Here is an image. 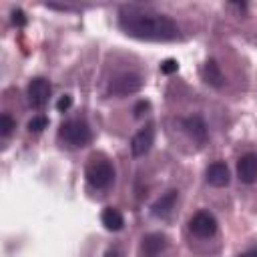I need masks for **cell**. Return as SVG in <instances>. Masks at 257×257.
Returning a JSON list of instances; mask_svg holds the SVG:
<instances>
[{
    "label": "cell",
    "instance_id": "21",
    "mask_svg": "<svg viewBox=\"0 0 257 257\" xmlns=\"http://www.w3.org/2000/svg\"><path fill=\"white\" fill-rule=\"evenodd\" d=\"M104 257H122V255H120L118 249H108V251L104 253Z\"/></svg>",
    "mask_w": 257,
    "mask_h": 257
},
{
    "label": "cell",
    "instance_id": "5",
    "mask_svg": "<svg viewBox=\"0 0 257 257\" xmlns=\"http://www.w3.org/2000/svg\"><path fill=\"white\" fill-rule=\"evenodd\" d=\"M50 92H52V86L46 78L38 76V78H32L28 88H26V96H28V102L34 106V108H42L48 98H50Z\"/></svg>",
    "mask_w": 257,
    "mask_h": 257
},
{
    "label": "cell",
    "instance_id": "12",
    "mask_svg": "<svg viewBox=\"0 0 257 257\" xmlns=\"http://www.w3.org/2000/svg\"><path fill=\"white\" fill-rule=\"evenodd\" d=\"M183 128H185L197 143H205V139H207V124H205L203 116L193 114V116L185 118V120H183Z\"/></svg>",
    "mask_w": 257,
    "mask_h": 257
},
{
    "label": "cell",
    "instance_id": "16",
    "mask_svg": "<svg viewBox=\"0 0 257 257\" xmlns=\"http://www.w3.org/2000/svg\"><path fill=\"white\" fill-rule=\"evenodd\" d=\"M14 126H16V122H14V118L10 114H2L0 116V135L2 137H8Z\"/></svg>",
    "mask_w": 257,
    "mask_h": 257
},
{
    "label": "cell",
    "instance_id": "7",
    "mask_svg": "<svg viewBox=\"0 0 257 257\" xmlns=\"http://www.w3.org/2000/svg\"><path fill=\"white\" fill-rule=\"evenodd\" d=\"M153 143H155V126H153V124H147V126H143V128L131 139V153H133L135 157H145V155L151 151Z\"/></svg>",
    "mask_w": 257,
    "mask_h": 257
},
{
    "label": "cell",
    "instance_id": "10",
    "mask_svg": "<svg viewBox=\"0 0 257 257\" xmlns=\"http://www.w3.org/2000/svg\"><path fill=\"white\" fill-rule=\"evenodd\" d=\"M177 197H179V191H175V189L167 191L165 195H161V197H159V199L153 203L151 213H153L155 217H167V215H169V213L175 209Z\"/></svg>",
    "mask_w": 257,
    "mask_h": 257
},
{
    "label": "cell",
    "instance_id": "11",
    "mask_svg": "<svg viewBox=\"0 0 257 257\" xmlns=\"http://www.w3.org/2000/svg\"><path fill=\"white\" fill-rule=\"evenodd\" d=\"M229 169H227V165L225 163H221V161H217V163H213V165H209L207 167V183L209 185H213V187H225V185H229Z\"/></svg>",
    "mask_w": 257,
    "mask_h": 257
},
{
    "label": "cell",
    "instance_id": "9",
    "mask_svg": "<svg viewBox=\"0 0 257 257\" xmlns=\"http://www.w3.org/2000/svg\"><path fill=\"white\" fill-rule=\"evenodd\" d=\"M141 249H143V255L145 257H159L167 249V237L161 235V233H149L143 239Z\"/></svg>",
    "mask_w": 257,
    "mask_h": 257
},
{
    "label": "cell",
    "instance_id": "14",
    "mask_svg": "<svg viewBox=\"0 0 257 257\" xmlns=\"http://www.w3.org/2000/svg\"><path fill=\"white\" fill-rule=\"evenodd\" d=\"M100 221H102V225H104L108 231H120L122 225H124V219H122L120 211H116V209H112V207H106V209L102 211Z\"/></svg>",
    "mask_w": 257,
    "mask_h": 257
},
{
    "label": "cell",
    "instance_id": "6",
    "mask_svg": "<svg viewBox=\"0 0 257 257\" xmlns=\"http://www.w3.org/2000/svg\"><path fill=\"white\" fill-rule=\"evenodd\" d=\"M189 227L197 237H213L217 231V219L209 211H199L191 217Z\"/></svg>",
    "mask_w": 257,
    "mask_h": 257
},
{
    "label": "cell",
    "instance_id": "2",
    "mask_svg": "<svg viewBox=\"0 0 257 257\" xmlns=\"http://www.w3.org/2000/svg\"><path fill=\"white\" fill-rule=\"evenodd\" d=\"M114 179V169L106 159H96L92 157L90 163L86 165V181L94 189H106Z\"/></svg>",
    "mask_w": 257,
    "mask_h": 257
},
{
    "label": "cell",
    "instance_id": "18",
    "mask_svg": "<svg viewBox=\"0 0 257 257\" xmlns=\"http://www.w3.org/2000/svg\"><path fill=\"white\" fill-rule=\"evenodd\" d=\"M177 68H179V64H177V60H173V58H167V60L161 64V72H165V74H173V72H177Z\"/></svg>",
    "mask_w": 257,
    "mask_h": 257
},
{
    "label": "cell",
    "instance_id": "13",
    "mask_svg": "<svg viewBox=\"0 0 257 257\" xmlns=\"http://www.w3.org/2000/svg\"><path fill=\"white\" fill-rule=\"evenodd\" d=\"M203 78H205L207 84H211L215 88H221L225 84V76H223V72H221V68H219V64L215 60H207L205 62V66H203Z\"/></svg>",
    "mask_w": 257,
    "mask_h": 257
},
{
    "label": "cell",
    "instance_id": "15",
    "mask_svg": "<svg viewBox=\"0 0 257 257\" xmlns=\"http://www.w3.org/2000/svg\"><path fill=\"white\" fill-rule=\"evenodd\" d=\"M46 126H48V118L42 116V114L32 116V118L28 120V131H30V133H40V131H44Z\"/></svg>",
    "mask_w": 257,
    "mask_h": 257
},
{
    "label": "cell",
    "instance_id": "1",
    "mask_svg": "<svg viewBox=\"0 0 257 257\" xmlns=\"http://www.w3.org/2000/svg\"><path fill=\"white\" fill-rule=\"evenodd\" d=\"M120 28L141 40H175L179 36V26L167 14L143 8H124L118 16Z\"/></svg>",
    "mask_w": 257,
    "mask_h": 257
},
{
    "label": "cell",
    "instance_id": "8",
    "mask_svg": "<svg viewBox=\"0 0 257 257\" xmlns=\"http://www.w3.org/2000/svg\"><path fill=\"white\" fill-rule=\"evenodd\" d=\"M237 177L241 183H255L257 181V155L247 153L237 161Z\"/></svg>",
    "mask_w": 257,
    "mask_h": 257
},
{
    "label": "cell",
    "instance_id": "17",
    "mask_svg": "<svg viewBox=\"0 0 257 257\" xmlns=\"http://www.w3.org/2000/svg\"><path fill=\"white\" fill-rule=\"evenodd\" d=\"M12 24H14V26H24V24H26V14H24V10H20V8L12 10Z\"/></svg>",
    "mask_w": 257,
    "mask_h": 257
},
{
    "label": "cell",
    "instance_id": "22",
    "mask_svg": "<svg viewBox=\"0 0 257 257\" xmlns=\"http://www.w3.org/2000/svg\"><path fill=\"white\" fill-rule=\"evenodd\" d=\"M241 257H257V249H253V251H247V253H243Z\"/></svg>",
    "mask_w": 257,
    "mask_h": 257
},
{
    "label": "cell",
    "instance_id": "20",
    "mask_svg": "<svg viewBox=\"0 0 257 257\" xmlns=\"http://www.w3.org/2000/svg\"><path fill=\"white\" fill-rule=\"evenodd\" d=\"M145 110H149V102L147 100H139L137 106H135V116H143Z\"/></svg>",
    "mask_w": 257,
    "mask_h": 257
},
{
    "label": "cell",
    "instance_id": "4",
    "mask_svg": "<svg viewBox=\"0 0 257 257\" xmlns=\"http://www.w3.org/2000/svg\"><path fill=\"white\" fill-rule=\"evenodd\" d=\"M143 86V80L139 74L135 72H124V74H118L110 80L108 84V92L114 94V96H128V94H135L139 92Z\"/></svg>",
    "mask_w": 257,
    "mask_h": 257
},
{
    "label": "cell",
    "instance_id": "19",
    "mask_svg": "<svg viewBox=\"0 0 257 257\" xmlns=\"http://www.w3.org/2000/svg\"><path fill=\"white\" fill-rule=\"evenodd\" d=\"M70 106H72V96H70V94H64V96H60V98L56 100V108H58L60 112L68 110Z\"/></svg>",
    "mask_w": 257,
    "mask_h": 257
},
{
    "label": "cell",
    "instance_id": "3",
    "mask_svg": "<svg viewBox=\"0 0 257 257\" xmlns=\"http://www.w3.org/2000/svg\"><path fill=\"white\" fill-rule=\"evenodd\" d=\"M58 137L70 147H84V145L90 143V128L84 120L74 118V120H66L60 126Z\"/></svg>",
    "mask_w": 257,
    "mask_h": 257
}]
</instances>
